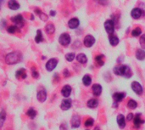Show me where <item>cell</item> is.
<instances>
[{
  "mask_svg": "<svg viewBox=\"0 0 145 130\" xmlns=\"http://www.w3.org/2000/svg\"><path fill=\"white\" fill-rule=\"evenodd\" d=\"M22 59L21 53L20 52H12L8 54L5 57V61L6 63L9 65H13L20 62Z\"/></svg>",
  "mask_w": 145,
  "mask_h": 130,
  "instance_id": "cell-1",
  "label": "cell"
},
{
  "mask_svg": "<svg viewBox=\"0 0 145 130\" xmlns=\"http://www.w3.org/2000/svg\"><path fill=\"white\" fill-rule=\"evenodd\" d=\"M114 72L119 76L130 77L131 76V71L127 66H118L114 68Z\"/></svg>",
  "mask_w": 145,
  "mask_h": 130,
  "instance_id": "cell-2",
  "label": "cell"
},
{
  "mask_svg": "<svg viewBox=\"0 0 145 130\" xmlns=\"http://www.w3.org/2000/svg\"><path fill=\"white\" fill-rule=\"evenodd\" d=\"M11 20L15 23V26H16L18 28H21L24 26V18L21 15H17L15 17H12Z\"/></svg>",
  "mask_w": 145,
  "mask_h": 130,
  "instance_id": "cell-3",
  "label": "cell"
},
{
  "mask_svg": "<svg viewBox=\"0 0 145 130\" xmlns=\"http://www.w3.org/2000/svg\"><path fill=\"white\" fill-rule=\"evenodd\" d=\"M59 43L63 46H67L70 43V36L68 33H63L59 36Z\"/></svg>",
  "mask_w": 145,
  "mask_h": 130,
  "instance_id": "cell-4",
  "label": "cell"
},
{
  "mask_svg": "<svg viewBox=\"0 0 145 130\" xmlns=\"http://www.w3.org/2000/svg\"><path fill=\"white\" fill-rule=\"evenodd\" d=\"M104 28H105L108 34H113L114 31V23L112 20H107L104 22Z\"/></svg>",
  "mask_w": 145,
  "mask_h": 130,
  "instance_id": "cell-5",
  "label": "cell"
},
{
  "mask_svg": "<svg viewBox=\"0 0 145 130\" xmlns=\"http://www.w3.org/2000/svg\"><path fill=\"white\" fill-rule=\"evenodd\" d=\"M57 64H58V60L57 59H53H53H50L46 64V69L49 71H51L56 67Z\"/></svg>",
  "mask_w": 145,
  "mask_h": 130,
  "instance_id": "cell-6",
  "label": "cell"
},
{
  "mask_svg": "<svg viewBox=\"0 0 145 130\" xmlns=\"http://www.w3.org/2000/svg\"><path fill=\"white\" fill-rule=\"evenodd\" d=\"M94 43H95V38L92 36V35H87L85 37V38H84V45H85L86 47L87 48H90L92 47Z\"/></svg>",
  "mask_w": 145,
  "mask_h": 130,
  "instance_id": "cell-7",
  "label": "cell"
},
{
  "mask_svg": "<svg viewBox=\"0 0 145 130\" xmlns=\"http://www.w3.org/2000/svg\"><path fill=\"white\" fill-rule=\"evenodd\" d=\"M131 88H132V90L137 94H143V88H142L141 84L139 83H137V82H133V83H131Z\"/></svg>",
  "mask_w": 145,
  "mask_h": 130,
  "instance_id": "cell-8",
  "label": "cell"
},
{
  "mask_svg": "<svg viewBox=\"0 0 145 130\" xmlns=\"http://www.w3.org/2000/svg\"><path fill=\"white\" fill-rule=\"evenodd\" d=\"M142 15H143V11H142V9L139 8H135L131 10V17H132L133 19H136V20L139 19L142 16Z\"/></svg>",
  "mask_w": 145,
  "mask_h": 130,
  "instance_id": "cell-9",
  "label": "cell"
},
{
  "mask_svg": "<svg viewBox=\"0 0 145 130\" xmlns=\"http://www.w3.org/2000/svg\"><path fill=\"white\" fill-rule=\"evenodd\" d=\"M80 24V21L77 18H72L69 20L68 22V26L70 27V29H75V28H77Z\"/></svg>",
  "mask_w": 145,
  "mask_h": 130,
  "instance_id": "cell-10",
  "label": "cell"
},
{
  "mask_svg": "<svg viewBox=\"0 0 145 130\" xmlns=\"http://www.w3.org/2000/svg\"><path fill=\"white\" fill-rule=\"evenodd\" d=\"M8 7L12 10H17L20 9V4L16 0H9L8 3Z\"/></svg>",
  "mask_w": 145,
  "mask_h": 130,
  "instance_id": "cell-11",
  "label": "cell"
},
{
  "mask_svg": "<svg viewBox=\"0 0 145 130\" xmlns=\"http://www.w3.org/2000/svg\"><path fill=\"white\" fill-rule=\"evenodd\" d=\"M70 106H71V100H64L62 101L61 105H60V107H61V109L64 111L69 110Z\"/></svg>",
  "mask_w": 145,
  "mask_h": 130,
  "instance_id": "cell-12",
  "label": "cell"
},
{
  "mask_svg": "<svg viewBox=\"0 0 145 130\" xmlns=\"http://www.w3.org/2000/svg\"><path fill=\"white\" fill-rule=\"evenodd\" d=\"M70 93H71V88L69 85H65V86H64V88H62L61 90V94L64 97H69Z\"/></svg>",
  "mask_w": 145,
  "mask_h": 130,
  "instance_id": "cell-13",
  "label": "cell"
},
{
  "mask_svg": "<svg viewBox=\"0 0 145 130\" xmlns=\"http://www.w3.org/2000/svg\"><path fill=\"white\" fill-rule=\"evenodd\" d=\"M117 122H118V125H119V127L120 128H124L125 126H126V120H125V117L123 115H118L117 117Z\"/></svg>",
  "mask_w": 145,
  "mask_h": 130,
  "instance_id": "cell-14",
  "label": "cell"
},
{
  "mask_svg": "<svg viewBox=\"0 0 145 130\" xmlns=\"http://www.w3.org/2000/svg\"><path fill=\"white\" fill-rule=\"evenodd\" d=\"M81 124V121H80V117L77 115L73 116V117L71 119V126L72 128H78Z\"/></svg>",
  "mask_w": 145,
  "mask_h": 130,
  "instance_id": "cell-15",
  "label": "cell"
},
{
  "mask_svg": "<svg viewBox=\"0 0 145 130\" xmlns=\"http://www.w3.org/2000/svg\"><path fill=\"white\" fill-rule=\"evenodd\" d=\"M143 122H144V121L141 119L140 114L139 113L137 114L136 117H135V118H134V126H135V128H139L140 125L142 123H143Z\"/></svg>",
  "mask_w": 145,
  "mask_h": 130,
  "instance_id": "cell-16",
  "label": "cell"
},
{
  "mask_svg": "<svg viewBox=\"0 0 145 130\" xmlns=\"http://www.w3.org/2000/svg\"><path fill=\"white\" fill-rule=\"evenodd\" d=\"M46 98H47V94L44 89L40 90L38 93V100L40 102H44L46 100Z\"/></svg>",
  "mask_w": 145,
  "mask_h": 130,
  "instance_id": "cell-17",
  "label": "cell"
},
{
  "mask_svg": "<svg viewBox=\"0 0 145 130\" xmlns=\"http://www.w3.org/2000/svg\"><path fill=\"white\" fill-rule=\"evenodd\" d=\"M93 92L94 95L99 96V95H100L101 92H102V87L99 84H94L93 86Z\"/></svg>",
  "mask_w": 145,
  "mask_h": 130,
  "instance_id": "cell-18",
  "label": "cell"
},
{
  "mask_svg": "<svg viewBox=\"0 0 145 130\" xmlns=\"http://www.w3.org/2000/svg\"><path fill=\"white\" fill-rule=\"evenodd\" d=\"M125 96H126V94H125V93H114V95H113V99L114 101L116 102H120L123 100V99L125 98Z\"/></svg>",
  "mask_w": 145,
  "mask_h": 130,
  "instance_id": "cell-19",
  "label": "cell"
},
{
  "mask_svg": "<svg viewBox=\"0 0 145 130\" xmlns=\"http://www.w3.org/2000/svg\"><path fill=\"white\" fill-rule=\"evenodd\" d=\"M109 39H110V43L112 46H116L119 43V38H118L116 35L111 34V35L110 36V37H109Z\"/></svg>",
  "mask_w": 145,
  "mask_h": 130,
  "instance_id": "cell-20",
  "label": "cell"
},
{
  "mask_svg": "<svg viewBox=\"0 0 145 130\" xmlns=\"http://www.w3.org/2000/svg\"><path fill=\"white\" fill-rule=\"evenodd\" d=\"M16 77L17 78H21V79H25L26 77V70L21 68V70H19L16 71Z\"/></svg>",
  "mask_w": 145,
  "mask_h": 130,
  "instance_id": "cell-21",
  "label": "cell"
},
{
  "mask_svg": "<svg viewBox=\"0 0 145 130\" xmlns=\"http://www.w3.org/2000/svg\"><path fill=\"white\" fill-rule=\"evenodd\" d=\"M136 58L139 60H143L145 59V52L143 49H137L136 52Z\"/></svg>",
  "mask_w": 145,
  "mask_h": 130,
  "instance_id": "cell-22",
  "label": "cell"
},
{
  "mask_svg": "<svg viewBox=\"0 0 145 130\" xmlns=\"http://www.w3.org/2000/svg\"><path fill=\"white\" fill-rule=\"evenodd\" d=\"M76 60L80 63L85 64V63H87V58L84 54H80L76 56Z\"/></svg>",
  "mask_w": 145,
  "mask_h": 130,
  "instance_id": "cell-23",
  "label": "cell"
},
{
  "mask_svg": "<svg viewBox=\"0 0 145 130\" xmlns=\"http://www.w3.org/2000/svg\"><path fill=\"white\" fill-rule=\"evenodd\" d=\"M45 30H46L47 33L53 34V32H55V26H53L52 23H49V24H48V25L46 26Z\"/></svg>",
  "mask_w": 145,
  "mask_h": 130,
  "instance_id": "cell-24",
  "label": "cell"
},
{
  "mask_svg": "<svg viewBox=\"0 0 145 130\" xmlns=\"http://www.w3.org/2000/svg\"><path fill=\"white\" fill-rule=\"evenodd\" d=\"M35 12H36L37 14H38V16L43 20V21H46V20H48V15H45V14L43 13V12L42 11V10H40V9H35Z\"/></svg>",
  "mask_w": 145,
  "mask_h": 130,
  "instance_id": "cell-25",
  "label": "cell"
},
{
  "mask_svg": "<svg viewBox=\"0 0 145 130\" xmlns=\"http://www.w3.org/2000/svg\"><path fill=\"white\" fill-rule=\"evenodd\" d=\"M98 105H99V101L95 100V99H92V100H88V102H87V106L90 108H96Z\"/></svg>",
  "mask_w": 145,
  "mask_h": 130,
  "instance_id": "cell-26",
  "label": "cell"
},
{
  "mask_svg": "<svg viewBox=\"0 0 145 130\" xmlns=\"http://www.w3.org/2000/svg\"><path fill=\"white\" fill-rule=\"evenodd\" d=\"M82 82L85 86H89L91 83H92V78H91V77L88 76V75H85L82 78Z\"/></svg>",
  "mask_w": 145,
  "mask_h": 130,
  "instance_id": "cell-27",
  "label": "cell"
},
{
  "mask_svg": "<svg viewBox=\"0 0 145 130\" xmlns=\"http://www.w3.org/2000/svg\"><path fill=\"white\" fill-rule=\"evenodd\" d=\"M43 33H42L41 31L38 30V32H37V36H36V37H35L36 43H41L42 41H43Z\"/></svg>",
  "mask_w": 145,
  "mask_h": 130,
  "instance_id": "cell-28",
  "label": "cell"
},
{
  "mask_svg": "<svg viewBox=\"0 0 145 130\" xmlns=\"http://www.w3.org/2000/svg\"><path fill=\"white\" fill-rule=\"evenodd\" d=\"M26 114H27L28 117H30L31 118H34L36 117V115H37V111L34 110V109H29V110L27 111V112H26Z\"/></svg>",
  "mask_w": 145,
  "mask_h": 130,
  "instance_id": "cell-29",
  "label": "cell"
},
{
  "mask_svg": "<svg viewBox=\"0 0 145 130\" xmlns=\"http://www.w3.org/2000/svg\"><path fill=\"white\" fill-rule=\"evenodd\" d=\"M103 58H104L103 55H98V56L95 57L96 62H97V64L99 65V66H102L103 65H104V60H103Z\"/></svg>",
  "mask_w": 145,
  "mask_h": 130,
  "instance_id": "cell-30",
  "label": "cell"
},
{
  "mask_svg": "<svg viewBox=\"0 0 145 130\" xmlns=\"http://www.w3.org/2000/svg\"><path fill=\"white\" fill-rule=\"evenodd\" d=\"M127 106L130 109H135L137 106V104L136 101H134L133 100H129V102H128Z\"/></svg>",
  "mask_w": 145,
  "mask_h": 130,
  "instance_id": "cell-31",
  "label": "cell"
},
{
  "mask_svg": "<svg viewBox=\"0 0 145 130\" xmlns=\"http://www.w3.org/2000/svg\"><path fill=\"white\" fill-rule=\"evenodd\" d=\"M141 33H142L141 29L139 28V27H137V28H135L132 32H131V35H132L133 37H138L139 35H141Z\"/></svg>",
  "mask_w": 145,
  "mask_h": 130,
  "instance_id": "cell-32",
  "label": "cell"
},
{
  "mask_svg": "<svg viewBox=\"0 0 145 130\" xmlns=\"http://www.w3.org/2000/svg\"><path fill=\"white\" fill-rule=\"evenodd\" d=\"M8 32L9 33H15L17 31H19V28L16 26H9L8 27Z\"/></svg>",
  "mask_w": 145,
  "mask_h": 130,
  "instance_id": "cell-33",
  "label": "cell"
},
{
  "mask_svg": "<svg viewBox=\"0 0 145 130\" xmlns=\"http://www.w3.org/2000/svg\"><path fill=\"white\" fill-rule=\"evenodd\" d=\"M65 59L67 61H72L74 59H75V54L74 53H70V54H67L65 55Z\"/></svg>",
  "mask_w": 145,
  "mask_h": 130,
  "instance_id": "cell-34",
  "label": "cell"
},
{
  "mask_svg": "<svg viewBox=\"0 0 145 130\" xmlns=\"http://www.w3.org/2000/svg\"><path fill=\"white\" fill-rule=\"evenodd\" d=\"M93 118H88L87 119L86 122H85V126L87 128V127H91V126L93 125Z\"/></svg>",
  "mask_w": 145,
  "mask_h": 130,
  "instance_id": "cell-35",
  "label": "cell"
},
{
  "mask_svg": "<svg viewBox=\"0 0 145 130\" xmlns=\"http://www.w3.org/2000/svg\"><path fill=\"white\" fill-rule=\"evenodd\" d=\"M139 42H140V44H141V47L145 49V34H143V35L140 37Z\"/></svg>",
  "mask_w": 145,
  "mask_h": 130,
  "instance_id": "cell-36",
  "label": "cell"
},
{
  "mask_svg": "<svg viewBox=\"0 0 145 130\" xmlns=\"http://www.w3.org/2000/svg\"><path fill=\"white\" fill-rule=\"evenodd\" d=\"M4 119H5V112H4V110H2V112H1V122H2V124H1V126H3V122H4Z\"/></svg>",
  "mask_w": 145,
  "mask_h": 130,
  "instance_id": "cell-37",
  "label": "cell"
},
{
  "mask_svg": "<svg viewBox=\"0 0 145 130\" xmlns=\"http://www.w3.org/2000/svg\"><path fill=\"white\" fill-rule=\"evenodd\" d=\"M38 72L37 71H35V69H32V77L34 78H38Z\"/></svg>",
  "mask_w": 145,
  "mask_h": 130,
  "instance_id": "cell-38",
  "label": "cell"
},
{
  "mask_svg": "<svg viewBox=\"0 0 145 130\" xmlns=\"http://www.w3.org/2000/svg\"><path fill=\"white\" fill-rule=\"evenodd\" d=\"M63 75H64V77H70V71L67 70V69H65V71H64V72H63Z\"/></svg>",
  "mask_w": 145,
  "mask_h": 130,
  "instance_id": "cell-39",
  "label": "cell"
},
{
  "mask_svg": "<svg viewBox=\"0 0 145 130\" xmlns=\"http://www.w3.org/2000/svg\"><path fill=\"white\" fill-rule=\"evenodd\" d=\"M132 117H133V115L131 114V113H129V114L127 115V117H126L127 121H131V119H132Z\"/></svg>",
  "mask_w": 145,
  "mask_h": 130,
  "instance_id": "cell-40",
  "label": "cell"
},
{
  "mask_svg": "<svg viewBox=\"0 0 145 130\" xmlns=\"http://www.w3.org/2000/svg\"><path fill=\"white\" fill-rule=\"evenodd\" d=\"M55 15H56L55 11H53V10H51V11H50V15H51V16H55Z\"/></svg>",
  "mask_w": 145,
  "mask_h": 130,
  "instance_id": "cell-41",
  "label": "cell"
},
{
  "mask_svg": "<svg viewBox=\"0 0 145 130\" xmlns=\"http://www.w3.org/2000/svg\"><path fill=\"white\" fill-rule=\"evenodd\" d=\"M96 130H99V128H97V129H96Z\"/></svg>",
  "mask_w": 145,
  "mask_h": 130,
  "instance_id": "cell-42",
  "label": "cell"
},
{
  "mask_svg": "<svg viewBox=\"0 0 145 130\" xmlns=\"http://www.w3.org/2000/svg\"><path fill=\"white\" fill-rule=\"evenodd\" d=\"M87 130H88V129H87Z\"/></svg>",
  "mask_w": 145,
  "mask_h": 130,
  "instance_id": "cell-43",
  "label": "cell"
}]
</instances>
